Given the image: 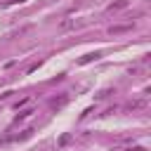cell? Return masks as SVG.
Listing matches in <instances>:
<instances>
[{
  "label": "cell",
  "instance_id": "6da1fadb",
  "mask_svg": "<svg viewBox=\"0 0 151 151\" xmlns=\"http://www.w3.org/2000/svg\"><path fill=\"white\" fill-rule=\"evenodd\" d=\"M125 31H132V24H123V26H111V28H109L111 35H116V33H125Z\"/></svg>",
  "mask_w": 151,
  "mask_h": 151
},
{
  "label": "cell",
  "instance_id": "7a4b0ae2",
  "mask_svg": "<svg viewBox=\"0 0 151 151\" xmlns=\"http://www.w3.org/2000/svg\"><path fill=\"white\" fill-rule=\"evenodd\" d=\"M123 7H127V0H118V2H111V5H109V12H113V9H123Z\"/></svg>",
  "mask_w": 151,
  "mask_h": 151
},
{
  "label": "cell",
  "instance_id": "3957f363",
  "mask_svg": "<svg viewBox=\"0 0 151 151\" xmlns=\"http://www.w3.org/2000/svg\"><path fill=\"white\" fill-rule=\"evenodd\" d=\"M99 57H101L99 52H94V54H87V57H83V59H80V64H87V61H92V59H99Z\"/></svg>",
  "mask_w": 151,
  "mask_h": 151
},
{
  "label": "cell",
  "instance_id": "277c9868",
  "mask_svg": "<svg viewBox=\"0 0 151 151\" xmlns=\"http://www.w3.org/2000/svg\"><path fill=\"white\" fill-rule=\"evenodd\" d=\"M31 113H33V111H31V109H26V111H21V113H19V116H17V120H21V118H28V116H31Z\"/></svg>",
  "mask_w": 151,
  "mask_h": 151
},
{
  "label": "cell",
  "instance_id": "5b68a950",
  "mask_svg": "<svg viewBox=\"0 0 151 151\" xmlns=\"http://www.w3.org/2000/svg\"><path fill=\"white\" fill-rule=\"evenodd\" d=\"M14 2H24V0H0V7H7V5H14Z\"/></svg>",
  "mask_w": 151,
  "mask_h": 151
}]
</instances>
